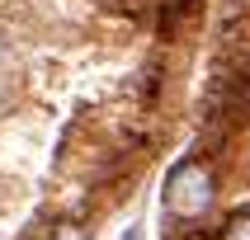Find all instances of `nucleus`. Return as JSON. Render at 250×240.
I'll return each instance as SVG.
<instances>
[{"instance_id":"obj_1","label":"nucleus","mask_w":250,"mask_h":240,"mask_svg":"<svg viewBox=\"0 0 250 240\" xmlns=\"http://www.w3.org/2000/svg\"><path fill=\"white\" fill-rule=\"evenodd\" d=\"M208 207H212V174H208V165L180 160V165L170 169V179H166V212L194 222V217H203Z\"/></svg>"},{"instance_id":"obj_2","label":"nucleus","mask_w":250,"mask_h":240,"mask_svg":"<svg viewBox=\"0 0 250 240\" xmlns=\"http://www.w3.org/2000/svg\"><path fill=\"white\" fill-rule=\"evenodd\" d=\"M222 240H250V212H241V217H231V222H227Z\"/></svg>"},{"instance_id":"obj_3","label":"nucleus","mask_w":250,"mask_h":240,"mask_svg":"<svg viewBox=\"0 0 250 240\" xmlns=\"http://www.w3.org/2000/svg\"><path fill=\"white\" fill-rule=\"evenodd\" d=\"M52 240H85V231H76V226H62V231H52Z\"/></svg>"}]
</instances>
